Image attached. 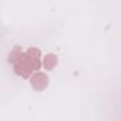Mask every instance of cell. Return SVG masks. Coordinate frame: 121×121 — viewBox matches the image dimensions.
<instances>
[{"instance_id": "cell-2", "label": "cell", "mask_w": 121, "mask_h": 121, "mask_svg": "<svg viewBox=\"0 0 121 121\" xmlns=\"http://www.w3.org/2000/svg\"><path fill=\"white\" fill-rule=\"evenodd\" d=\"M57 63H58V58H57V56L56 54H46L44 57H43V66H44V69L46 70H53L56 66H57Z\"/></svg>"}, {"instance_id": "cell-1", "label": "cell", "mask_w": 121, "mask_h": 121, "mask_svg": "<svg viewBox=\"0 0 121 121\" xmlns=\"http://www.w3.org/2000/svg\"><path fill=\"white\" fill-rule=\"evenodd\" d=\"M30 84L36 91H41L48 86V77L46 74H43V73H36L34 76H31Z\"/></svg>"}]
</instances>
